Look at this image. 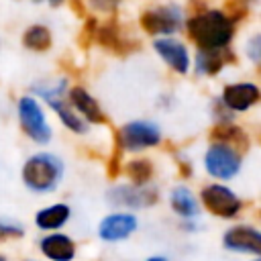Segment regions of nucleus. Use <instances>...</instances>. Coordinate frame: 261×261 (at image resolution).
Here are the masks:
<instances>
[{
	"mask_svg": "<svg viewBox=\"0 0 261 261\" xmlns=\"http://www.w3.org/2000/svg\"><path fill=\"white\" fill-rule=\"evenodd\" d=\"M224 247L232 251L261 253V234L249 226H234L224 234Z\"/></svg>",
	"mask_w": 261,
	"mask_h": 261,
	"instance_id": "obj_8",
	"label": "nucleus"
},
{
	"mask_svg": "<svg viewBox=\"0 0 261 261\" xmlns=\"http://www.w3.org/2000/svg\"><path fill=\"white\" fill-rule=\"evenodd\" d=\"M61 171H63V167H61V161L57 157L41 153V155L31 157L24 163L22 179L31 190L49 192L57 186V181L61 177Z\"/></svg>",
	"mask_w": 261,
	"mask_h": 261,
	"instance_id": "obj_2",
	"label": "nucleus"
},
{
	"mask_svg": "<svg viewBox=\"0 0 261 261\" xmlns=\"http://www.w3.org/2000/svg\"><path fill=\"white\" fill-rule=\"evenodd\" d=\"M53 2H59V0H53Z\"/></svg>",
	"mask_w": 261,
	"mask_h": 261,
	"instance_id": "obj_29",
	"label": "nucleus"
},
{
	"mask_svg": "<svg viewBox=\"0 0 261 261\" xmlns=\"http://www.w3.org/2000/svg\"><path fill=\"white\" fill-rule=\"evenodd\" d=\"M135 226H137V220L130 214H112L102 220L100 237L104 241H122L135 230Z\"/></svg>",
	"mask_w": 261,
	"mask_h": 261,
	"instance_id": "obj_10",
	"label": "nucleus"
},
{
	"mask_svg": "<svg viewBox=\"0 0 261 261\" xmlns=\"http://www.w3.org/2000/svg\"><path fill=\"white\" fill-rule=\"evenodd\" d=\"M126 171H128V177H130L137 186H143L145 181H149V177H151V173H153V165H151V161L137 159V161H130V163H128Z\"/></svg>",
	"mask_w": 261,
	"mask_h": 261,
	"instance_id": "obj_22",
	"label": "nucleus"
},
{
	"mask_svg": "<svg viewBox=\"0 0 261 261\" xmlns=\"http://www.w3.org/2000/svg\"><path fill=\"white\" fill-rule=\"evenodd\" d=\"M94 39H96L102 47H106V49H110V51H114V53L124 55V53L130 51V43H128L126 39H122V35H120V31H118L116 22H112V20L106 22V24H102V27H96Z\"/></svg>",
	"mask_w": 261,
	"mask_h": 261,
	"instance_id": "obj_13",
	"label": "nucleus"
},
{
	"mask_svg": "<svg viewBox=\"0 0 261 261\" xmlns=\"http://www.w3.org/2000/svg\"><path fill=\"white\" fill-rule=\"evenodd\" d=\"M41 251L53 261H71L73 259V243L65 234H51L41 241Z\"/></svg>",
	"mask_w": 261,
	"mask_h": 261,
	"instance_id": "obj_14",
	"label": "nucleus"
},
{
	"mask_svg": "<svg viewBox=\"0 0 261 261\" xmlns=\"http://www.w3.org/2000/svg\"><path fill=\"white\" fill-rule=\"evenodd\" d=\"M92 4H94L98 10H102V12H110V10L116 8L118 0H92Z\"/></svg>",
	"mask_w": 261,
	"mask_h": 261,
	"instance_id": "obj_25",
	"label": "nucleus"
},
{
	"mask_svg": "<svg viewBox=\"0 0 261 261\" xmlns=\"http://www.w3.org/2000/svg\"><path fill=\"white\" fill-rule=\"evenodd\" d=\"M188 33L200 51L224 49L232 39V20L218 10L198 12L188 20Z\"/></svg>",
	"mask_w": 261,
	"mask_h": 261,
	"instance_id": "obj_1",
	"label": "nucleus"
},
{
	"mask_svg": "<svg viewBox=\"0 0 261 261\" xmlns=\"http://www.w3.org/2000/svg\"><path fill=\"white\" fill-rule=\"evenodd\" d=\"M61 90H63V84L57 86L55 90H43V88H39L37 92H41V94L47 98V102L57 110V114H59V118H61V122H63L65 126H69L73 133H86V124L82 122V118H80L77 114H73L69 108H65V106L59 102V94H61Z\"/></svg>",
	"mask_w": 261,
	"mask_h": 261,
	"instance_id": "obj_12",
	"label": "nucleus"
},
{
	"mask_svg": "<svg viewBox=\"0 0 261 261\" xmlns=\"http://www.w3.org/2000/svg\"><path fill=\"white\" fill-rule=\"evenodd\" d=\"M69 98L73 102V106L90 120V122H106V116L102 112V108L98 106V102L84 90V88H73L69 92Z\"/></svg>",
	"mask_w": 261,
	"mask_h": 261,
	"instance_id": "obj_15",
	"label": "nucleus"
},
{
	"mask_svg": "<svg viewBox=\"0 0 261 261\" xmlns=\"http://www.w3.org/2000/svg\"><path fill=\"white\" fill-rule=\"evenodd\" d=\"M18 118L22 130L37 143H47L51 139L49 124L45 122V114L35 98H20L18 102Z\"/></svg>",
	"mask_w": 261,
	"mask_h": 261,
	"instance_id": "obj_3",
	"label": "nucleus"
},
{
	"mask_svg": "<svg viewBox=\"0 0 261 261\" xmlns=\"http://www.w3.org/2000/svg\"><path fill=\"white\" fill-rule=\"evenodd\" d=\"M149 261H165V259H163V257H151Z\"/></svg>",
	"mask_w": 261,
	"mask_h": 261,
	"instance_id": "obj_27",
	"label": "nucleus"
},
{
	"mask_svg": "<svg viewBox=\"0 0 261 261\" xmlns=\"http://www.w3.org/2000/svg\"><path fill=\"white\" fill-rule=\"evenodd\" d=\"M249 55H251V59H253V61H259V37H253V39H251Z\"/></svg>",
	"mask_w": 261,
	"mask_h": 261,
	"instance_id": "obj_26",
	"label": "nucleus"
},
{
	"mask_svg": "<svg viewBox=\"0 0 261 261\" xmlns=\"http://www.w3.org/2000/svg\"><path fill=\"white\" fill-rule=\"evenodd\" d=\"M210 139L216 141V145H226V147H237L239 151H247L249 147V139L247 135L237 128V126H230V124H218L212 128L210 133Z\"/></svg>",
	"mask_w": 261,
	"mask_h": 261,
	"instance_id": "obj_17",
	"label": "nucleus"
},
{
	"mask_svg": "<svg viewBox=\"0 0 261 261\" xmlns=\"http://www.w3.org/2000/svg\"><path fill=\"white\" fill-rule=\"evenodd\" d=\"M141 27L149 35H171L181 27V16L175 6H163L143 12Z\"/></svg>",
	"mask_w": 261,
	"mask_h": 261,
	"instance_id": "obj_6",
	"label": "nucleus"
},
{
	"mask_svg": "<svg viewBox=\"0 0 261 261\" xmlns=\"http://www.w3.org/2000/svg\"><path fill=\"white\" fill-rule=\"evenodd\" d=\"M22 43H24V47H29L33 51H45L51 47V33H49V29H45L41 24L29 27L22 37Z\"/></svg>",
	"mask_w": 261,
	"mask_h": 261,
	"instance_id": "obj_20",
	"label": "nucleus"
},
{
	"mask_svg": "<svg viewBox=\"0 0 261 261\" xmlns=\"http://www.w3.org/2000/svg\"><path fill=\"white\" fill-rule=\"evenodd\" d=\"M171 206L181 216H194L198 212V204H196L194 196L186 188H175L173 190V194H171Z\"/></svg>",
	"mask_w": 261,
	"mask_h": 261,
	"instance_id": "obj_21",
	"label": "nucleus"
},
{
	"mask_svg": "<svg viewBox=\"0 0 261 261\" xmlns=\"http://www.w3.org/2000/svg\"><path fill=\"white\" fill-rule=\"evenodd\" d=\"M222 100L232 110H247V108H251L259 100V90L253 84L226 86L224 88V94H222Z\"/></svg>",
	"mask_w": 261,
	"mask_h": 261,
	"instance_id": "obj_9",
	"label": "nucleus"
},
{
	"mask_svg": "<svg viewBox=\"0 0 261 261\" xmlns=\"http://www.w3.org/2000/svg\"><path fill=\"white\" fill-rule=\"evenodd\" d=\"M159 139H161L159 128L155 124L143 122V120H137V122H130V124L122 126V130L116 135L118 145L124 147V149H130V151L153 147V145L159 143Z\"/></svg>",
	"mask_w": 261,
	"mask_h": 261,
	"instance_id": "obj_4",
	"label": "nucleus"
},
{
	"mask_svg": "<svg viewBox=\"0 0 261 261\" xmlns=\"http://www.w3.org/2000/svg\"><path fill=\"white\" fill-rule=\"evenodd\" d=\"M69 216V208L65 204H55L37 214V224L41 228H59Z\"/></svg>",
	"mask_w": 261,
	"mask_h": 261,
	"instance_id": "obj_19",
	"label": "nucleus"
},
{
	"mask_svg": "<svg viewBox=\"0 0 261 261\" xmlns=\"http://www.w3.org/2000/svg\"><path fill=\"white\" fill-rule=\"evenodd\" d=\"M22 230L16 228V226H6V224H0V241L4 239H12V237H20Z\"/></svg>",
	"mask_w": 261,
	"mask_h": 261,
	"instance_id": "obj_24",
	"label": "nucleus"
},
{
	"mask_svg": "<svg viewBox=\"0 0 261 261\" xmlns=\"http://www.w3.org/2000/svg\"><path fill=\"white\" fill-rule=\"evenodd\" d=\"M0 261H4V257H0Z\"/></svg>",
	"mask_w": 261,
	"mask_h": 261,
	"instance_id": "obj_28",
	"label": "nucleus"
},
{
	"mask_svg": "<svg viewBox=\"0 0 261 261\" xmlns=\"http://www.w3.org/2000/svg\"><path fill=\"white\" fill-rule=\"evenodd\" d=\"M118 161H120V145H118V141H116V151L112 153V159H110V163H108V175H110V177H116V175H118Z\"/></svg>",
	"mask_w": 261,
	"mask_h": 261,
	"instance_id": "obj_23",
	"label": "nucleus"
},
{
	"mask_svg": "<svg viewBox=\"0 0 261 261\" xmlns=\"http://www.w3.org/2000/svg\"><path fill=\"white\" fill-rule=\"evenodd\" d=\"M202 202L204 206L222 218H230L241 210V200L224 186H208L202 190Z\"/></svg>",
	"mask_w": 261,
	"mask_h": 261,
	"instance_id": "obj_7",
	"label": "nucleus"
},
{
	"mask_svg": "<svg viewBox=\"0 0 261 261\" xmlns=\"http://www.w3.org/2000/svg\"><path fill=\"white\" fill-rule=\"evenodd\" d=\"M206 169L208 173H212L214 177L220 179H228L232 177L239 167H241V157L234 149L226 147V145H212L206 153Z\"/></svg>",
	"mask_w": 261,
	"mask_h": 261,
	"instance_id": "obj_5",
	"label": "nucleus"
},
{
	"mask_svg": "<svg viewBox=\"0 0 261 261\" xmlns=\"http://www.w3.org/2000/svg\"><path fill=\"white\" fill-rule=\"evenodd\" d=\"M155 49L171 65V69H175L179 73H186L188 71L190 57H188V51L184 49L181 43H177L173 39H159V41H155Z\"/></svg>",
	"mask_w": 261,
	"mask_h": 261,
	"instance_id": "obj_11",
	"label": "nucleus"
},
{
	"mask_svg": "<svg viewBox=\"0 0 261 261\" xmlns=\"http://www.w3.org/2000/svg\"><path fill=\"white\" fill-rule=\"evenodd\" d=\"M108 196L118 206H145V204L155 202L153 192H145V190H139V188H126V186H120V188L112 190Z\"/></svg>",
	"mask_w": 261,
	"mask_h": 261,
	"instance_id": "obj_16",
	"label": "nucleus"
},
{
	"mask_svg": "<svg viewBox=\"0 0 261 261\" xmlns=\"http://www.w3.org/2000/svg\"><path fill=\"white\" fill-rule=\"evenodd\" d=\"M228 59H232V57H230V53H226V49L200 51V53H198L196 67H198L200 73H208V75H212V73L220 71V67H222Z\"/></svg>",
	"mask_w": 261,
	"mask_h": 261,
	"instance_id": "obj_18",
	"label": "nucleus"
}]
</instances>
